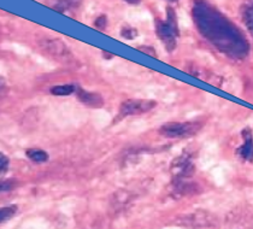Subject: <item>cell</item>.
Wrapping results in <instances>:
<instances>
[{"label": "cell", "mask_w": 253, "mask_h": 229, "mask_svg": "<svg viewBox=\"0 0 253 229\" xmlns=\"http://www.w3.org/2000/svg\"><path fill=\"white\" fill-rule=\"evenodd\" d=\"M156 28H157V34L161 38L162 43L164 44L167 49L169 52H172L176 47V40L175 37L177 35V33L175 32L171 27L168 23H164L162 21L156 22Z\"/></svg>", "instance_id": "4"}, {"label": "cell", "mask_w": 253, "mask_h": 229, "mask_svg": "<svg viewBox=\"0 0 253 229\" xmlns=\"http://www.w3.org/2000/svg\"><path fill=\"white\" fill-rule=\"evenodd\" d=\"M157 106V101L150 99H129L121 105L120 114L122 117L126 116L142 115L151 111Z\"/></svg>", "instance_id": "3"}, {"label": "cell", "mask_w": 253, "mask_h": 229, "mask_svg": "<svg viewBox=\"0 0 253 229\" xmlns=\"http://www.w3.org/2000/svg\"><path fill=\"white\" fill-rule=\"evenodd\" d=\"M126 2H128V4H131V5H136V4H139L140 1H141V0H125Z\"/></svg>", "instance_id": "16"}, {"label": "cell", "mask_w": 253, "mask_h": 229, "mask_svg": "<svg viewBox=\"0 0 253 229\" xmlns=\"http://www.w3.org/2000/svg\"><path fill=\"white\" fill-rule=\"evenodd\" d=\"M202 128L199 123L195 122H168L164 123L159 128V134L163 137H170V139H176V137H189L192 135L197 134L199 129Z\"/></svg>", "instance_id": "2"}, {"label": "cell", "mask_w": 253, "mask_h": 229, "mask_svg": "<svg viewBox=\"0 0 253 229\" xmlns=\"http://www.w3.org/2000/svg\"><path fill=\"white\" fill-rule=\"evenodd\" d=\"M78 99L82 104L88 107H93V109H99L104 105L103 95L94 92H87L84 90H79Z\"/></svg>", "instance_id": "5"}, {"label": "cell", "mask_w": 253, "mask_h": 229, "mask_svg": "<svg viewBox=\"0 0 253 229\" xmlns=\"http://www.w3.org/2000/svg\"><path fill=\"white\" fill-rule=\"evenodd\" d=\"M140 52H142V53H146L148 56L153 57V58H157V53H156V49L152 47V46H146V45H142V46H139L137 47Z\"/></svg>", "instance_id": "11"}, {"label": "cell", "mask_w": 253, "mask_h": 229, "mask_svg": "<svg viewBox=\"0 0 253 229\" xmlns=\"http://www.w3.org/2000/svg\"><path fill=\"white\" fill-rule=\"evenodd\" d=\"M103 54H104V56H105V59H111V58L114 57V54L107 53V52H105V51H103Z\"/></svg>", "instance_id": "17"}, {"label": "cell", "mask_w": 253, "mask_h": 229, "mask_svg": "<svg viewBox=\"0 0 253 229\" xmlns=\"http://www.w3.org/2000/svg\"><path fill=\"white\" fill-rule=\"evenodd\" d=\"M16 212H17V206L15 205L2 208L1 210H0V221H1V222H5V221L12 219L16 215Z\"/></svg>", "instance_id": "10"}, {"label": "cell", "mask_w": 253, "mask_h": 229, "mask_svg": "<svg viewBox=\"0 0 253 229\" xmlns=\"http://www.w3.org/2000/svg\"><path fill=\"white\" fill-rule=\"evenodd\" d=\"M37 43L41 51L47 54L48 57H51L52 59L64 63V64L74 62L73 53L70 52L67 44L60 40V39L43 37L37 40Z\"/></svg>", "instance_id": "1"}, {"label": "cell", "mask_w": 253, "mask_h": 229, "mask_svg": "<svg viewBox=\"0 0 253 229\" xmlns=\"http://www.w3.org/2000/svg\"><path fill=\"white\" fill-rule=\"evenodd\" d=\"M13 187H15V181L13 180H6L5 182H2L1 183V191H10V189H12Z\"/></svg>", "instance_id": "15"}, {"label": "cell", "mask_w": 253, "mask_h": 229, "mask_svg": "<svg viewBox=\"0 0 253 229\" xmlns=\"http://www.w3.org/2000/svg\"><path fill=\"white\" fill-rule=\"evenodd\" d=\"M122 35L126 39H128V40H130V39L136 37V30L133 29V28H128V29L125 28L122 30Z\"/></svg>", "instance_id": "14"}, {"label": "cell", "mask_w": 253, "mask_h": 229, "mask_svg": "<svg viewBox=\"0 0 253 229\" xmlns=\"http://www.w3.org/2000/svg\"><path fill=\"white\" fill-rule=\"evenodd\" d=\"M0 169H1V174L6 173L9 169V158L4 153L0 154Z\"/></svg>", "instance_id": "12"}, {"label": "cell", "mask_w": 253, "mask_h": 229, "mask_svg": "<svg viewBox=\"0 0 253 229\" xmlns=\"http://www.w3.org/2000/svg\"><path fill=\"white\" fill-rule=\"evenodd\" d=\"M172 1H175V0H172Z\"/></svg>", "instance_id": "18"}, {"label": "cell", "mask_w": 253, "mask_h": 229, "mask_svg": "<svg viewBox=\"0 0 253 229\" xmlns=\"http://www.w3.org/2000/svg\"><path fill=\"white\" fill-rule=\"evenodd\" d=\"M26 153L27 157L35 163H45L48 161V153L40 148H28Z\"/></svg>", "instance_id": "6"}, {"label": "cell", "mask_w": 253, "mask_h": 229, "mask_svg": "<svg viewBox=\"0 0 253 229\" xmlns=\"http://www.w3.org/2000/svg\"><path fill=\"white\" fill-rule=\"evenodd\" d=\"M49 92L53 95H70L75 92V87L71 85H60V86L51 87Z\"/></svg>", "instance_id": "9"}, {"label": "cell", "mask_w": 253, "mask_h": 229, "mask_svg": "<svg viewBox=\"0 0 253 229\" xmlns=\"http://www.w3.org/2000/svg\"><path fill=\"white\" fill-rule=\"evenodd\" d=\"M106 24H107V18L106 16H99V17L94 21V26L97 27L98 29L104 30L106 28Z\"/></svg>", "instance_id": "13"}, {"label": "cell", "mask_w": 253, "mask_h": 229, "mask_svg": "<svg viewBox=\"0 0 253 229\" xmlns=\"http://www.w3.org/2000/svg\"><path fill=\"white\" fill-rule=\"evenodd\" d=\"M82 0H57L56 9L59 12H67L68 10H74L80 6Z\"/></svg>", "instance_id": "8"}, {"label": "cell", "mask_w": 253, "mask_h": 229, "mask_svg": "<svg viewBox=\"0 0 253 229\" xmlns=\"http://www.w3.org/2000/svg\"><path fill=\"white\" fill-rule=\"evenodd\" d=\"M245 139H246V142H245V145L239 150V152L241 153V156H243L246 161L253 162V141L250 132L249 135L245 137Z\"/></svg>", "instance_id": "7"}]
</instances>
